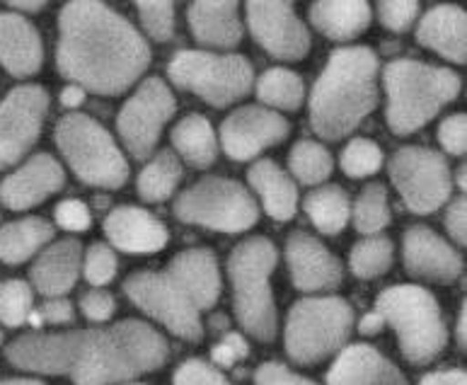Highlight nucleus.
I'll return each instance as SVG.
<instances>
[{
	"label": "nucleus",
	"mask_w": 467,
	"mask_h": 385,
	"mask_svg": "<svg viewBox=\"0 0 467 385\" xmlns=\"http://www.w3.org/2000/svg\"><path fill=\"white\" fill-rule=\"evenodd\" d=\"M5 359L15 369L42 376H66L73 385H121L161 371L170 359L168 339L143 320L57 335L17 337Z\"/></svg>",
	"instance_id": "f257e3e1"
},
{
	"label": "nucleus",
	"mask_w": 467,
	"mask_h": 385,
	"mask_svg": "<svg viewBox=\"0 0 467 385\" xmlns=\"http://www.w3.org/2000/svg\"><path fill=\"white\" fill-rule=\"evenodd\" d=\"M63 78L95 95H121L146 73L150 49L139 29L102 0H68L58 17Z\"/></svg>",
	"instance_id": "f03ea898"
},
{
	"label": "nucleus",
	"mask_w": 467,
	"mask_h": 385,
	"mask_svg": "<svg viewBox=\"0 0 467 385\" xmlns=\"http://www.w3.org/2000/svg\"><path fill=\"white\" fill-rule=\"evenodd\" d=\"M223 281L213 250L194 247L170 259L162 272H136L124 281L126 298L184 342H202V316L221 298Z\"/></svg>",
	"instance_id": "7ed1b4c3"
},
{
	"label": "nucleus",
	"mask_w": 467,
	"mask_h": 385,
	"mask_svg": "<svg viewBox=\"0 0 467 385\" xmlns=\"http://www.w3.org/2000/svg\"><path fill=\"white\" fill-rule=\"evenodd\" d=\"M378 107V57L366 47L332 54L310 95V127L327 140H342Z\"/></svg>",
	"instance_id": "20e7f679"
},
{
	"label": "nucleus",
	"mask_w": 467,
	"mask_h": 385,
	"mask_svg": "<svg viewBox=\"0 0 467 385\" xmlns=\"http://www.w3.org/2000/svg\"><path fill=\"white\" fill-rule=\"evenodd\" d=\"M276 265L279 250L262 235L243 240L228 257L235 317L240 328L257 342H274L279 332V313L272 291Z\"/></svg>",
	"instance_id": "39448f33"
},
{
	"label": "nucleus",
	"mask_w": 467,
	"mask_h": 385,
	"mask_svg": "<svg viewBox=\"0 0 467 385\" xmlns=\"http://www.w3.org/2000/svg\"><path fill=\"white\" fill-rule=\"evenodd\" d=\"M385 92L388 124L398 136H410L461 95V78L448 68L400 58L385 66Z\"/></svg>",
	"instance_id": "423d86ee"
},
{
	"label": "nucleus",
	"mask_w": 467,
	"mask_h": 385,
	"mask_svg": "<svg viewBox=\"0 0 467 385\" xmlns=\"http://www.w3.org/2000/svg\"><path fill=\"white\" fill-rule=\"evenodd\" d=\"M376 313L395 329L400 351L410 364H431L446 349L448 328L431 291L411 284L385 288L376 298Z\"/></svg>",
	"instance_id": "0eeeda50"
},
{
	"label": "nucleus",
	"mask_w": 467,
	"mask_h": 385,
	"mask_svg": "<svg viewBox=\"0 0 467 385\" xmlns=\"http://www.w3.org/2000/svg\"><path fill=\"white\" fill-rule=\"evenodd\" d=\"M354 308L342 296H307L288 310L284 344L291 361L300 366L322 364L344 349L354 329Z\"/></svg>",
	"instance_id": "6e6552de"
},
{
	"label": "nucleus",
	"mask_w": 467,
	"mask_h": 385,
	"mask_svg": "<svg viewBox=\"0 0 467 385\" xmlns=\"http://www.w3.org/2000/svg\"><path fill=\"white\" fill-rule=\"evenodd\" d=\"M57 146L78 180L88 187L119 190L129 180V162L112 133L88 114H68L58 121Z\"/></svg>",
	"instance_id": "1a4fd4ad"
},
{
	"label": "nucleus",
	"mask_w": 467,
	"mask_h": 385,
	"mask_svg": "<svg viewBox=\"0 0 467 385\" xmlns=\"http://www.w3.org/2000/svg\"><path fill=\"white\" fill-rule=\"evenodd\" d=\"M182 224L218 233H244L259 221V206L243 184L225 177H203L175 199Z\"/></svg>",
	"instance_id": "9d476101"
},
{
	"label": "nucleus",
	"mask_w": 467,
	"mask_h": 385,
	"mask_svg": "<svg viewBox=\"0 0 467 385\" xmlns=\"http://www.w3.org/2000/svg\"><path fill=\"white\" fill-rule=\"evenodd\" d=\"M168 76L177 88L194 92L211 107L235 105L254 83V70L247 58L211 51H180L170 61Z\"/></svg>",
	"instance_id": "9b49d317"
},
{
	"label": "nucleus",
	"mask_w": 467,
	"mask_h": 385,
	"mask_svg": "<svg viewBox=\"0 0 467 385\" xmlns=\"http://www.w3.org/2000/svg\"><path fill=\"white\" fill-rule=\"evenodd\" d=\"M390 180L407 209L419 216L443 209L453 194V175L446 158L429 148H400L390 158Z\"/></svg>",
	"instance_id": "f8f14e48"
},
{
	"label": "nucleus",
	"mask_w": 467,
	"mask_h": 385,
	"mask_svg": "<svg viewBox=\"0 0 467 385\" xmlns=\"http://www.w3.org/2000/svg\"><path fill=\"white\" fill-rule=\"evenodd\" d=\"M177 109V102L172 92L161 78H148L140 83V88L133 92V98L126 99L117 120L119 136L124 140L126 151L136 161H146L153 153L158 140L162 136V129L172 120Z\"/></svg>",
	"instance_id": "ddd939ff"
},
{
	"label": "nucleus",
	"mask_w": 467,
	"mask_h": 385,
	"mask_svg": "<svg viewBox=\"0 0 467 385\" xmlns=\"http://www.w3.org/2000/svg\"><path fill=\"white\" fill-rule=\"evenodd\" d=\"M49 92L42 85H20L0 102V170L25 158L42 133Z\"/></svg>",
	"instance_id": "4468645a"
},
{
	"label": "nucleus",
	"mask_w": 467,
	"mask_h": 385,
	"mask_svg": "<svg viewBox=\"0 0 467 385\" xmlns=\"http://www.w3.org/2000/svg\"><path fill=\"white\" fill-rule=\"evenodd\" d=\"M247 25L254 42L281 61H300L310 35L296 13V0H247Z\"/></svg>",
	"instance_id": "2eb2a0df"
},
{
	"label": "nucleus",
	"mask_w": 467,
	"mask_h": 385,
	"mask_svg": "<svg viewBox=\"0 0 467 385\" xmlns=\"http://www.w3.org/2000/svg\"><path fill=\"white\" fill-rule=\"evenodd\" d=\"M291 131L286 117H281L274 109L266 107L247 105L223 121L221 127V143L223 151L233 161L243 162L257 158L262 151L272 146H279Z\"/></svg>",
	"instance_id": "dca6fc26"
},
{
	"label": "nucleus",
	"mask_w": 467,
	"mask_h": 385,
	"mask_svg": "<svg viewBox=\"0 0 467 385\" xmlns=\"http://www.w3.org/2000/svg\"><path fill=\"white\" fill-rule=\"evenodd\" d=\"M402 259L405 269L414 279L431 281V284H453L461 279L462 257L448 240L436 231L414 225L402 240Z\"/></svg>",
	"instance_id": "f3484780"
},
{
	"label": "nucleus",
	"mask_w": 467,
	"mask_h": 385,
	"mask_svg": "<svg viewBox=\"0 0 467 385\" xmlns=\"http://www.w3.org/2000/svg\"><path fill=\"white\" fill-rule=\"evenodd\" d=\"M286 265L293 286L303 294L332 291L344 279L342 262L320 240L303 231L291 233L286 240Z\"/></svg>",
	"instance_id": "a211bd4d"
},
{
	"label": "nucleus",
	"mask_w": 467,
	"mask_h": 385,
	"mask_svg": "<svg viewBox=\"0 0 467 385\" xmlns=\"http://www.w3.org/2000/svg\"><path fill=\"white\" fill-rule=\"evenodd\" d=\"M66 184L63 168L49 153L32 155L22 168L7 175L0 184V202L10 211H27L47 202Z\"/></svg>",
	"instance_id": "6ab92c4d"
},
{
	"label": "nucleus",
	"mask_w": 467,
	"mask_h": 385,
	"mask_svg": "<svg viewBox=\"0 0 467 385\" xmlns=\"http://www.w3.org/2000/svg\"><path fill=\"white\" fill-rule=\"evenodd\" d=\"M105 235L114 250L126 255H153L168 245V228L146 209L119 206L105 218Z\"/></svg>",
	"instance_id": "aec40b11"
},
{
	"label": "nucleus",
	"mask_w": 467,
	"mask_h": 385,
	"mask_svg": "<svg viewBox=\"0 0 467 385\" xmlns=\"http://www.w3.org/2000/svg\"><path fill=\"white\" fill-rule=\"evenodd\" d=\"M83 269V245L76 238L57 240L44 247L36 262L29 269V279L36 294L47 298H58L73 291Z\"/></svg>",
	"instance_id": "412c9836"
},
{
	"label": "nucleus",
	"mask_w": 467,
	"mask_h": 385,
	"mask_svg": "<svg viewBox=\"0 0 467 385\" xmlns=\"http://www.w3.org/2000/svg\"><path fill=\"white\" fill-rule=\"evenodd\" d=\"M327 385H407L405 373L370 344H351L327 371Z\"/></svg>",
	"instance_id": "4be33fe9"
},
{
	"label": "nucleus",
	"mask_w": 467,
	"mask_h": 385,
	"mask_svg": "<svg viewBox=\"0 0 467 385\" xmlns=\"http://www.w3.org/2000/svg\"><path fill=\"white\" fill-rule=\"evenodd\" d=\"M187 22L196 42L216 49H233L243 39L240 0H194Z\"/></svg>",
	"instance_id": "5701e85b"
},
{
	"label": "nucleus",
	"mask_w": 467,
	"mask_h": 385,
	"mask_svg": "<svg viewBox=\"0 0 467 385\" xmlns=\"http://www.w3.org/2000/svg\"><path fill=\"white\" fill-rule=\"evenodd\" d=\"M0 64L15 78H29L42 68V35L20 15H0Z\"/></svg>",
	"instance_id": "b1692460"
},
{
	"label": "nucleus",
	"mask_w": 467,
	"mask_h": 385,
	"mask_svg": "<svg viewBox=\"0 0 467 385\" xmlns=\"http://www.w3.org/2000/svg\"><path fill=\"white\" fill-rule=\"evenodd\" d=\"M465 22L467 15L458 5H439L431 13L424 15L419 22L417 42L433 54L453 61V64H465L467 42H465Z\"/></svg>",
	"instance_id": "393cba45"
},
{
	"label": "nucleus",
	"mask_w": 467,
	"mask_h": 385,
	"mask_svg": "<svg viewBox=\"0 0 467 385\" xmlns=\"http://www.w3.org/2000/svg\"><path fill=\"white\" fill-rule=\"evenodd\" d=\"M310 22L320 35L347 42L370 27V7L366 0H315Z\"/></svg>",
	"instance_id": "a878e982"
},
{
	"label": "nucleus",
	"mask_w": 467,
	"mask_h": 385,
	"mask_svg": "<svg viewBox=\"0 0 467 385\" xmlns=\"http://www.w3.org/2000/svg\"><path fill=\"white\" fill-rule=\"evenodd\" d=\"M252 190L262 199V206L274 221H291L298 209V190L296 182L274 161L254 162L247 172Z\"/></svg>",
	"instance_id": "bb28decb"
},
{
	"label": "nucleus",
	"mask_w": 467,
	"mask_h": 385,
	"mask_svg": "<svg viewBox=\"0 0 467 385\" xmlns=\"http://www.w3.org/2000/svg\"><path fill=\"white\" fill-rule=\"evenodd\" d=\"M54 238V225L42 216H29L0 228V262L22 265L42 253Z\"/></svg>",
	"instance_id": "cd10ccee"
},
{
	"label": "nucleus",
	"mask_w": 467,
	"mask_h": 385,
	"mask_svg": "<svg viewBox=\"0 0 467 385\" xmlns=\"http://www.w3.org/2000/svg\"><path fill=\"white\" fill-rule=\"evenodd\" d=\"M172 146L192 168H211L218 158L216 133L202 114H187L172 129Z\"/></svg>",
	"instance_id": "c85d7f7f"
},
{
	"label": "nucleus",
	"mask_w": 467,
	"mask_h": 385,
	"mask_svg": "<svg viewBox=\"0 0 467 385\" xmlns=\"http://www.w3.org/2000/svg\"><path fill=\"white\" fill-rule=\"evenodd\" d=\"M306 213L320 233H325V235H339L351 218L349 196L337 184L320 187L313 194H307Z\"/></svg>",
	"instance_id": "c756f323"
},
{
	"label": "nucleus",
	"mask_w": 467,
	"mask_h": 385,
	"mask_svg": "<svg viewBox=\"0 0 467 385\" xmlns=\"http://www.w3.org/2000/svg\"><path fill=\"white\" fill-rule=\"evenodd\" d=\"M182 182V162L172 151H162L139 175V196L148 203L168 202Z\"/></svg>",
	"instance_id": "7c9ffc66"
},
{
	"label": "nucleus",
	"mask_w": 467,
	"mask_h": 385,
	"mask_svg": "<svg viewBox=\"0 0 467 385\" xmlns=\"http://www.w3.org/2000/svg\"><path fill=\"white\" fill-rule=\"evenodd\" d=\"M395 262V245L383 235H363L349 255V269L356 279L370 281L390 272Z\"/></svg>",
	"instance_id": "2f4dec72"
},
{
	"label": "nucleus",
	"mask_w": 467,
	"mask_h": 385,
	"mask_svg": "<svg viewBox=\"0 0 467 385\" xmlns=\"http://www.w3.org/2000/svg\"><path fill=\"white\" fill-rule=\"evenodd\" d=\"M257 95L265 105L296 112L306 99V85H303L298 73H293V70L272 68L259 78Z\"/></svg>",
	"instance_id": "473e14b6"
},
{
	"label": "nucleus",
	"mask_w": 467,
	"mask_h": 385,
	"mask_svg": "<svg viewBox=\"0 0 467 385\" xmlns=\"http://www.w3.org/2000/svg\"><path fill=\"white\" fill-rule=\"evenodd\" d=\"M351 216H354L356 231L361 235H378L380 231H385L390 225L392 213L383 184H368L356 199Z\"/></svg>",
	"instance_id": "72a5a7b5"
},
{
	"label": "nucleus",
	"mask_w": 467,
	"mask_h": 385,
	"mask_svg": "<svg viewBox=\"0 0 467 385\" xmlns=\"http://www.w3.org/2000/svg\"><path fill=\"white\" fill-rule=\"evenodd\" d=\"M291 172L303 184H322L332 175V155L317 140H298L288 158Z\"/></svg>",
	"instance_id": "f704fd0d"
},
{
	"label": "nucleus",
	"mask_w": 467,
	"mask_h": 385,
	"mask_svg": "<svg viewBox=\"0 0 467 385\" xmlns=\"http://www.w3.org/2000/svg\"><path fill=\"white\" fill-rule=\"evenodd\" d=\"M35 310V288L22 279L0 281V322L5 328H22Z\"/></svg>",
	"instance_id": "c9c22d12"
},
{
	"label": "nucleus",
	"mask_w": 467,
	"mask_h": 385,
	"mask_svg": "<svg viewBox=\"0 0 467 385\" xmlns=\"http://www.w3.org/2000/svg\"><path fill=\"white\" fill-rule=\"evenodd\" d=\"M148 36L168 42L175 35V0H133Z\"/></svg>",
	"instance_id": "e433bc0d"
},
{
	"label": "nucleus",
	"mask_w": 467,
	"mask_h": 385,
	"mask_svg": "<svg viewBox=\"0 0 467 385\" xmlns=\"http://www.w3.org/2000/svg\"><path fill=\"white\" fill-rule=\"evenodd\" d=\"M383 168V151L370 139H354L342 153V170L354 180L376 175Z\"/></svg>",
	"instance_id": "4c0bfd02"
},
{
	"label": "nucleus",
	"mask_w": 467,
	"mask_h": 385,
	"mask_svg": "<svg viewBox=\"0 0 467 385\" xmlns=\"http://www.w3.org/2000/svg\"><path fill=\"white\" fill-rule=\"evenodd\" d=\"M117 266L119 262L114 247L105 245V243H95V245L88 247V253H83V269L80 272L90 286L102 288L117 276Z\"/></svg>",
	"instance_id": "58836bf2"
},
{
	"label": "nucleus",
	"mask_w": 467,
	"mask_h": 385,
	"mask_svg": "<svg viewBox=\"0 0 467 385\" xmlns=\"http://www.w3.org/2000/svg\"><path fill=\"white\" fill-rule=\"evenodd\" d=\"M172 385H235L231 379L221 373L216 366H211L203 359H189L175 371Z\"/></svg>",
	"instance_id": "ea45409f"
},
{
	"label": "nucleus",
	"mask_w": 467,
	"mask_h": 385,
	"mask_svg": "<svg viewBox=\"0 0 467 385\" xmlns=\"http://www.w3.org/2000/svg\"><path fill=\"white\" fill-rule=\"evenodd\" d=\"M378 15L383 27L390 32H405L419 15V0H378Z\"/></svg>",
	"instance_id": "a19ab883"
},
{
	"label": "nucleus",
	"mask_w": 467,
	"mask_h": 385,
	"mask_svg": "<svg viewBox=\"0 0 467 385\" xmlns=\"http://www.w3.org/2000/svg\"><path fill=\"white\" fill-rule=\"evenodd\" d=\"M80 310H83V316L90 322H107L112 320L114 310H117V301L105 288L92 286L88 294L80 296Z\"/></svg>",
	"instance_id": "79ce46f5"
},
{
	"label": "nucleus",
	"mask_w": 467,
	"mask_h": 385,
	"mask_svg": "<svg viewBox=\"0 0 467 385\" xmlns=\"http://www.w3.org/2000/svg\"><path fill=\"white\" fill-rule=\"evenodd\" d=\"M439 140L443 151L451 155H465L467 148V120L465 114H451L439 127Z\"/></svg>",
	"instance_id": "37998d69"
},
{
	"label": "nucleus",
	"mask_w": 467,
	"mask_h": 385,
	"mask_svg": "<svg viewBox=\"0 0 467 385\" xmlns=\"http://www.w3.org/2000/svg\"><path fill=\"white\" fill-rule=\"evenodd\" d=\"M57 224L61 225L63 231L83 233L92 225V213L83 202L66 199V202H61L57 206Z\"/></svg>",
	"instance_id": "c03bdc74"
},
{
	"label": "nucleus",
	"mask_w": 467,
	"mask_h": 385,
	"mask_svg": "<svg viewBox=\"0 0 467 385\" xmlns=\"http://www.w3.org/2000/svg\"><path fill=\"white\" fill-rule=\"evenodd\" d=\"M250 357V347H247V339L237 332H231V335L223 337V342L216 344L213 351H211V361L221 369H231L237 361Z\"/></svg>",
	"instance_id": "a18cd8bd"
},
{
	"label": "nucleus",
	"mask_w": 467,
	"mask_h": 385,
	"mask_svg": "<svg viewBox=\"0 0 467 385\" xmlns=\"http://www.w3.org/2000/svg\"><path fill=\"white\" fill-rule=\"evenodd\" d=\"M254 385H317L313 380H307L306 376L291 371L288 366L276 364V361H269V364H262L254 373Z\"/></svg>",
	"instance_id": "49530a36"
},
{
	"label": "nucleus",
	"mask_w": 467,
	"mask_h": 385,
	"mask_svg": "<svg viewBox=\"0 0 467 385\" xmlns=\"http://www.w3.org/2000/svg\"><path fill=\"white\" fill-rule=\"evenodd\" d=\"M446 231L448 235L458 243V245L465 247L467 243V203L465 196H458L446 211Z\"/></svg>",
	"instance_id": "de8ad7c7"
},
{
	"label": "nucleus",
	"mask_w": 467,
	"mask_h": 385,
	"mask_svg": "<svg viewBox=\"0 0 467 385\" xmlns=\"http://www.w3.org/2000/svg\"><path fill=\"white\" fill-rule=\"evenodd\" d=\"M36 313H39L42 322H47V325H66V322L73 320V306L63 296L49 298Z\"/></svg>",
	"instance_id": "09e8293b"
},
{
	"label": "nucleus",
	"mask_w": 467,
	"mask_h": 385,
	"mask_svg": "<svg viewBox=\"0 0 467 385\" xmlns=\"http://www.w3.org/2000/svg\"><path fill=\"white\" fill-rule=\"evenodd\" d=\"M419 385H467V376L461 369H446V371L426 373Z\"/></svg>",
	"instance_id": "8fccbe9b"
},
{
	"label": "nucleus",
	"mask_w": 467,
	"mask_h": 385,
	"mask_svg": "<svg viewBox=\"0 0 467 385\" xmlns=\"http://www.w3.org/2000/svg\"><path fill=\"white\" fill-rule=\"evenodd\" d=\"M383 328H385L383 317L378 316L376 310H373V313H368V316L363 317L361 325H358V332L366 337H373V335H378V332H380Z\"/></svg>",
	"instance_id": "3c124183"
},
{
	"label": "nucleus",
	"mask_w": 467,
	"mask_h": 385,
	"mask_svg": "<svg viewBox=\"0 0 467 385\" xmlns=\"http://www.w3.org/2000/svg\"><path fill=\"white\" fill-rule=\"evenodd\" d=\"M61 102L66 107H80L85 102V90L76 83L68 85V88L61 92Z\"/></svg>",
	"instance_id": "603ef678"
},
{
	"label": "nucleus",
	"mask_w": 467,
	"mask_h": 385,
	"mask_svg": "<svg viewBox=\"0 0 467 385\" xmlns=\"http://www.w3.org/2000/svg\"><path fill=\"white\" fill-rule=\"evenodd\" d=\"M455 339L461 344V349H465L467 344V306L462 301L461 313H458V325H455Z\"/></svg>",
	"instance_id": "864d4df0"
},
{
	"label": "nucleus",
	"mask_w": 467,
	"mask_h": 385,
	"mask_svg": "<svg viewBox=\"0 0 467 385\" xmlns=\"http://www.w3.org/2000/svg\"><path fill=\"white\" fill-rule=\"evenodd\" d=\"M5 3L20 7V10H27V13H36V10H42L49 0H5Z\"/></svg>",
	"instance_id": "5fc2aeb1"
},
{
	"label": "nucleus",
	"mask_w": 467,
	"mask_h": 385,
	"mask_svg": "<svg viewBox=\"0 0 467 385\" xmlns=\"http://www.w3.org/2000/svg\"><path fill=\"white\" fill-rule=\"evenodd\" d=\"M0 385H47L42 380H35V379H7L3 380Z\"/></svg>",
	"instance_id": "6e6d98bb"
},
{
	"label": "nucleus",
	"mask_w": 467,
	"mask_h": 385,
	"mask_svg": "<svg viewBox=\"0 0 467 385\" xmlns=\"http://www.w3.org/2000/svg\"><path fill=\"white\" fill-rule=\"evenodd\" d=\"M455 182H458V187L465 192V168H461L458 172H455Z\"/></svg>",
	"instance_id": "4d7b16f0"
},
{
	"label": "nucleus",
	"mask_w": 467,
	"mask_h": 385,
	"mask_svg": "<svg viewBox=\"0 0 467 385\" xmlns=\"http://www.w3.org/2000/svg\"><path fill=\"white\" fill-rule=\"evenodd\" d=\"M121 385H146V383H131V380H129V383H121Z\"/></svg>",
	"instance_id": "13d9d810"
},
{
	"label": "nucleus",
	"mask_w": 467,
	"mask_h": 385,
	"mask_svg": "<svg viewBox=\"0 0 467 385\" xmlns=\"http://www.w3.org/2000/svg\"><path fill=\"white\" fill-rule=\"evenodd\" d=\"M0 344H3V332H0Z\"/></svg>",
	"instance_id": "bf43d9fd"
}]
</instances>
